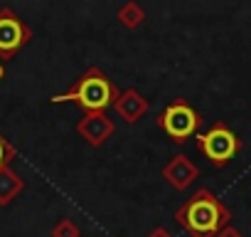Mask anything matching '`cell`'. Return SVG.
I'll list each match as a JSON object with an SVG mask.
<instances>
[{
	"mask_svg": "<svg viewBox=\"0 0 251 237\" xmlns=\"http://www.w3.org/2000/svg\"><path fill=\"white\" fill-rule=\"evenodd\" d=\"M13 158H15V148L8 144V139H3V134H0V171L8 168Z\"/></svg>",
	"mask_w": 251,
	"mask_h": 237,
	"instance_id": "obj_12",
	"label": "cell"
},
{
	"mask_svg": "<svg viewBox=\"0 0 251 237\" xmlns=\"http://www.w3.org/2000/svg\"><path fill=\"white\" fill-rule=\"evenodd\" d=\"M79 235H81L79 225L74 220H69V217L57 220L54 227H52V237H79Z\"/></svg>",
	"mask_w": 251,
	"mask_h": 237,
	"instance_id": "obj_11",
	"label": "cell"
},
{
	"mask_svg": "<svg viewBox=\"0 0 251 237\" xmlns=\"http://www.w3.org/2000/svg\"><path fill=\"white\" fill-rule=\"evenodd\" d=\"M197 176H200V168L192 163V158L190 156H185V153H177V156H173L168 163H165V168H163V178H165V183L168 185H173L175 190H187L195 180H197Z\"/></svg>",
	"mask_w": 251,
	"mask_h": 237,
	"instance_id": "obj_7",
	"label": "cell"
},
{
	"mask_svg": "<svg viewBox=\"0 0 251 237\" xmlns=\"http://www.w3.org/2000/svg\"><path fill=\"white\" fill-rule=\"evenodd\" d=\"M148 237H173V235H170V232H168V230L160 225V227H155L153 232H148Z\"/></svg>",
	"mask_w": 251,
	"mask_h": 237,
	"instance_id": "obj_14",
	"label": "cell"
},
{
	"mask_svg": "<svg viewBox=\"0 0 251 237\" xmlns=\"http://www.w3.org/2000/svg\"><path fill=\"white\" fill-rule=\"evenodd\" d=\"M32 37L30 25L15 15L10 8L0 10V59H10L15 52H20Z\"/></svg>",
	"mask_w": 251,
	"mask_h": 237,
	"instance_id": "obj_5",
	"label": "cell"
},
{
	"mask_svg": "<svg viewBox=\"0 0 251 237\" xmlns=\"http://www.w3.org/2000/svg\"><path fill=\"white\" fill-rule=\"evenodd\" d=\"M3 77H5V64H3V59H0V82H3Z\"/></svg>",
	"mask_w": 251,
	"mask_h": 237,
	"instance_id": "obj_15",
	"label": "cell"
},
{
	"mask_svg": "<svg viewBox=\"0 0 251 237\" xmlns=\"http://www.w3.org/2000/svg\"><path fill=\"white\" fill-rule=\"evenodd\" d=\"M116 20L126 30H138L146 20V10H143V5L136 3V0H126V3L118 5V10H116Z\"/></svg>",
	"mask_w": 251,
	"mask_h": 237,
	"instance_id": "obj_10",
	"label": "cell"
},
{
	"mask_svg": "<svg viewBox=\"0 0 251 237\" xmlns=\"http://www.w3.org/2000/svg\"><path fill=\"white\" fill-rule=\"evenodd\" d=\"M217 237H244V235H241V232H239L234 225H226V227H224V230H222Z\"/></svg>",
	"mask_w": 251,
	"mask_h": 237,
	"instance_id": "obj_13",
	"label": "cell"
},
{
	"mask_svg": "<svg viewBox=\"0 0 251 237\" xmlns=\"http://www.w3.org/2000/svg\"><path fill=\"white\" fill-rule=\"evenodd\" d=\"M175 220L192 237H217L226 225H231V212L226 210V205L219 203L212 190L200 188L190 200L177 207Z\"/></svg>",
	"mask_w": 251,
	"mask_h": 237,
	"instance_id": "obj_1",
	"label": "cell"
},
{
	"mask_svg": "<svg viewBox=\"0 0 251 237\" xmlns=\"http://www.w3.org/2000/svg\"><path fill=\"white\" fill-rule=\"evenodd\" d=\"M25 190V180L8 166L0 171V205H10Z\"/></svg>",
	"mask_w": 251,
	"mask_h": 237,
	"instance_id": "obj_9",
	"label": "cell"
},
{
	"mask_svg": "<svg viewBox=\"0 0 251 237\" xmlns=\"http://www.w3.org/2000/svg\"><path fill=\"white\" fill-rule=\"evenodd\" d=\"M113 109H116V114L123 118L126 124H138L141 118L146 116V111H148V99L138 89L128 87V89L118 91V96L113 101Z\"/></svg>",
	"mask_w": 251,
	"mask_h": 237,
	"instance_id": "obj_8",
	"label": "cell"
},
{
	"mask_svg": "<svg viewBox=\"0 0 251 237\" xmlns=\"http://www.w3.org/2000/svg\"><path fill=\"white\" fill-rule=\"evenodd\" d=\"M118 96V89L116 84L99 69V67H91L86 69L67 91L62 94H52V104H67V101H74L79 104L86 114L91 111H103L106 106H111Z\"/></svg>",
	"mask_w": 251,
	"mask_h": 237,
	"instance_id": "obj_2",
	"label": "cell"
},
{
	"mask_svg": "<svg viewBox=\"0 0 251 237\" xmlns=\"http://www.w3.org/2000/svg\"><path fill=\"white\" fill-rule=\"evenodd\" d=\"M76 134L94 148L103 146L113 134H116V124L113 118H108L103 111H91V114H84L76 124Z\"/></svg>",
	"mask_w": 251,
	"mask_h": 237,
	"instance_id": "obj_6",
	"label": "cell"
},
{
	"mask_svg": "<svg viewBox=\"0 0 251 237\" xmlns=\"http://www.w3.org/2000/svg\"><path fill=\"white\" fill-rule=\"evenodd\" d=\"M200 153L217 168H224L239 151H241V139L224 124V121H214L209 131H202L195 136Z\"/></svg>",
	"mask_w": 251,
	"mask_h": 237,
	"instance_id": "obj_3",
	"label": "cell"
},
{
	"mask_svg": "<svg viewBox=\"0 0 251 237\" xmlns=\"http://www.w3.org/2000/svg\"><path fill=\"white\" fill-rule=\"evenodd\" d=\"M158 126L175 141V144H185L190 141L192 136L200 134V126H202V116L200 111L187 104L185 99H175L173 104H168L160 116H158Z\"/></svg>",
	"mask_w": 251,
	"mask_h": 237,
	"instance_id": "obj_4",
	"label": "cell"
}]
</instances>
